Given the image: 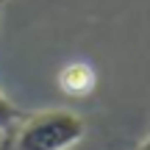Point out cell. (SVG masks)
Here are the masks:
<instances>
[{
    "label": "cell",
    "instance_id": "7a4b0ae2",
    "mask_svg": "<svg viewBox=\"0 0 150 150\" xmlns=\"http://www.w3.org/2000/svg\"><path fill=\"white\" fill-rule=\"evenodd\" d=\"M20 117H22V111L3 95V92H0V134H6V131H8Z\"/></svg>",
    "mask_w": 150,
    "mask_h": 150
},
{
    "label": "cell",
    "instance_id": "6da1fadb",
    "mask_svg": "<svg viewBox=\"0 0 150 150\" xmlns=\"http://www.w3.org/2000/svg\"><path fill=\"white\" fill-rule=\"evenodd\" d=\"M86 134L83 117L67 108H45V111L22 114L6 131L3 150H70Z\"/></svg>",
    "mask_w": 150,
    "mask_h": 150
},
{
    "label": "cell",
    "instance_id": "277c9868",
    "mask_svg": "<svg viewBox=\"0 0 150 150\" xmlns=\"http://www.w3.org/2000/svg\"><path fill=\"white\" fill-rule=\"evenodd\" d=\"M3 6H6V0H0V14H3Z\"/></svg>",
    "mask_w": 150,
    "mask_h": 150
},
{
    "label": "cell",
    "instance_id": "3957f363",
    "mask_svg": "<svg viewBox=\"0 0 150 150\" xmlns=\"http://www.w3.org/2000/svg\"><path fill=\"white\" fill-rule=\"evenodd\" d=\"M139 150H150V136H147L145 142H142V147H139Z\"/></svg>",
    "mask_w": 150,
    "mask_h": 150
}]
</instances>
